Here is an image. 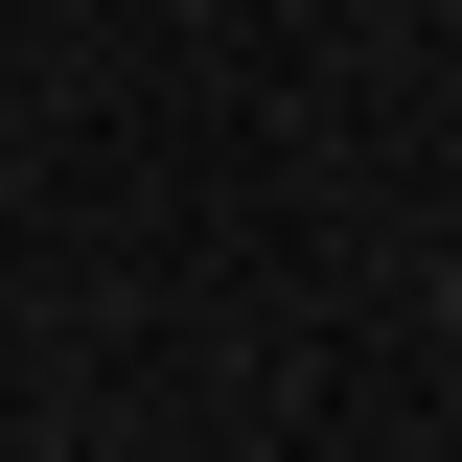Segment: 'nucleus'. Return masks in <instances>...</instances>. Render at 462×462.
Instances as JSON below:
<instances>
[{
    "label": "nucleus",
    "mask_w": 462,
    "mask_h": 462,
    "mask_svg": "<svg viewBox=\"0 0 462 462\" xmlns=\"http://www.w3.org/2000/svg\"><path fill=\"white\" fill-rule=\"evenodd\" d=\"M439 300H462V278H439Z\"/></svg>",
    "instance_id": "f257e3e1"
}]
</instances>
